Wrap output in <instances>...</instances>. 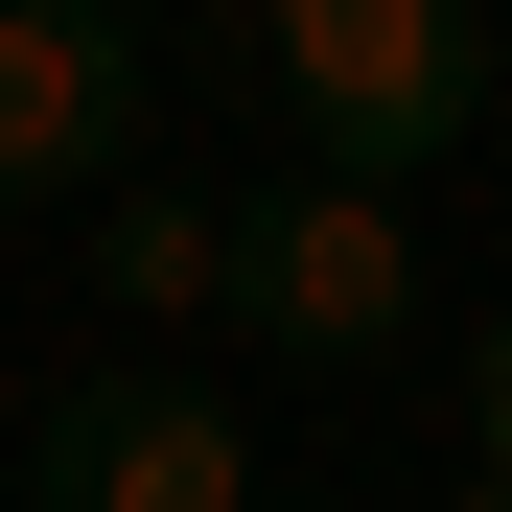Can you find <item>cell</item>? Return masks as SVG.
I'll return each instance as SVG.
<instances>
[{
  "label": "cell",
  "mask_w": 512,
  "mask_h": 512,
  "mask_svg": "<svg viewBox=\"0 0 512 512\" xmlns=\"http://www.w3.org/2000/svg\"><path fill=\"white\" fill-rule=\"evenodd\" d=\"M24 489L47 512H256V419L210 373H70L24 419Z\"/></svg>",
  "instance_id": "4"
},
{
  "label": "cell",
  "mask_w": 512,
  "mask_h": 512,
  "mask_svg": "<svg viewBox=\"0 0 512 512\" xmlns=\"http://www.w3.org/2000/svg\"><path fill=\"white\" fill-rule=\"evenodd\" d=\"M466 489H512V326H466Z\"/></svg>",
  "instance_id": "6"
},
{
  "label": "cell",
  "mask_w": 512,
  "mask_h": 512,
  "mask_svg": "<svg viewBox=\"0 0 512 512\" xmlns=\"http://www.w3.org/2000/svg\"><path fill=\"white\" fill-rule=\"evenodd\" d=\"M233 326H256V350H303V373H373L396 326H419V233H396V187L303 163V187L256 210V256H233Z\"/></svg>",
  "instance_id": "3"
},
{
  "label": "cell",
  "mask_w": 512,
  "mask_h": 512,
  "mask_svg": "<svg viewBox=\"0 0 512 512\" xmlns=\"http://www.w3.org/2000/svg\"><path fill=\"white\" fill-rule=\"evenodd\" d=\"M233 256H256V210H233V187H187V163H140V187H94V303L140 326V350H187V326H233Z\"/></svg>",
  "instance_id": "5"
},
{
  "label": "cell",
  "mask_w": 512,
  "mask_h": 512,
  "mask_svg": "<svg viewBox=\"0 0 512 512\" xmlns=\"http://www.w3.org/2000/svg\"><path fill=\"white\" fill-rule=\"evenodd\" d=\"M443 512H512V489H443Z\"/></svg>",
  "instance_id": "7"
},
{
  "label": "cell",
  "mask_w": 512,
  "mask_h": 512,
  "mask_svg": "<svg viewBox=\"0 0 512 512\" xmlns=\"http://www.w3.org/2000/svg\"><path fill=\"white\" fill-rule=\"evenodd\" d=\"M256 70H280V117L350 163V187H419V163H466L489 94H512V0H233Z\"/></svg>",
  "instance_id": "1"
},
{
  "label": "cell",
  "mask_w": 512,
  "mask_h": 512,
  "mask_svg": "<svg viewBox=\"0 0 512 512\" xmlns=\"http://www.w3.org/2000/svg\"><path fill=\"white\" fill-rule=\"evenodd\" d=\"M163 140V24L140 0H0V210H94Z\"/></svg>",
  "instance_id": "2"
}]
</instances>
